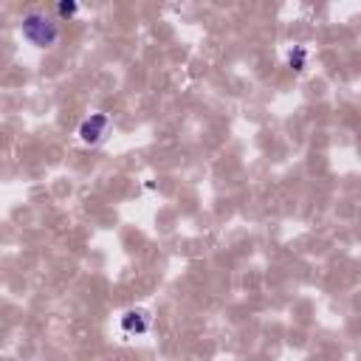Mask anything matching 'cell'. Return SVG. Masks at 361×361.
I'll return each instance as SVG.
<instances>
[{
  "mask_svg": "<svg viewBox=\"0 0 361 361\" xmlns=\"http://www.w3.org/2000/svg\"><path fill=\"white\" fill-rule=\"evenodd\" d=\"M20 34L25 42H31L34 48H51L59 39V25L45 14V11H25L23 23H20Z\"/></svg>",
  "mask_w": 361,
  "mask_h": 361,
  "instance_id": "obj_1",
  "label": "cell"
},
{
  "mask_svg": "<svg viewBox=\"0 0 361 361\" xmlns=\"http://www.w3.org/2000/svg\"><path fill=\"white\" fill-rule=\"evenodd\" d=\"M110 130V116L107 113H90L82 124H79V141L82 144H102L104 135Z\"/></svg>",
  "mask_w": 361,
  "mask_h": 361,
  "instance_id": "obj_2",
  "label": "cell"
},
{
  "mask_svg": "<svg viewBox=\"0 0 361 361\" xmlns=\"http://www.w3.org/2000/svg\"><path fill=\"white\" fill-rule=\"evenodd\" d=\"M118 327H121L124 336H141V333L149 330V313L141 310V307H130V310L121 313Z\"/></svg>",
  "mask_w": 361,
  "mask_h": 361,
  "instance_id": "obj_3",
  "label": "cell"
},
{
  "mask_svg": "<svg viewBox=\"0 0 361 361\" xmlns=\"http://www.w3.org/2000/svg\"><path fill=\"white\" fill-rule=\"evenodd\" d=\"M288 65H290L293 71H305V68H307V48L293 45V48L288 51Z\"/></svg>",
  "mask_w": 361,
  "mask_h": 361,
  "instance_id": "obj_4",
  "label": "cell"
},
{
  "mask_svg": "<svg viewBox=\"0 0 361 361\" xmlns=\"http://www.w3.org/2000/svg\"><path fill=\"white\" fill-rule=\"evenodd\" d=\"M56 11H59V17H68V20H71V17H76L79 6H76L73 0H59V3H56Z\"/></svg>",
  "mask_w": 361,
  "mask_h": 361,
  "instance_id": "obj_5",
  "label": "cell"
}]
</instances>
